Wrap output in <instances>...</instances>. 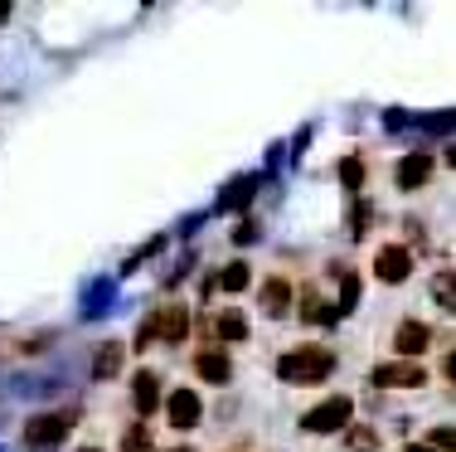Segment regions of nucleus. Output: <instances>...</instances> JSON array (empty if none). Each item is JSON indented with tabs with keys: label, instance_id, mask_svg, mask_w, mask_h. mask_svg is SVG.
Segmentation results:
<instances>
[{
	"label": "nucleus",
	"instance_id": "obj_3",
	"mask_svg": "<svg viewBox=\"0 0 456 452\" xmlns=\"http://www.w3.org/2000/svg\"><path fill=\"white\" fill-rule=\"evenodd\" d=\"M412 267H418V253L408 249V243H379L374 263H369V277L384 287H398L412 277Z\"/></svg>",
	"mask_w": 456,
	"mask_h": 452
},
{
	"label": "nucleus",
	"instance_id": "obj_20",
	"mask_svg": "<svg viewBox=\"0 0 456 452\" xmlns=\"http://www.w3.org/2000/svg\"><path fill=\"white\" fill-rule=\"evenodd\" d=\"M432 292H437V307H447V311H452V267H442V273H437Z\"/></svg>",
	"mask_w": 456,
	"mask_h": 452
},
{
	"label": "nucleus",
	"instance_id": "obj_25",
	"mask_svg": "<svg viewBox=\"0 0 456 452\" xmlns=\"http://www.w3.org/2000/svg\"><path fill=\"white\" fill-rule=\"evenodd\" d=\"M175 452H190V448H175Z\"/></svg>",
	"mask_w": 456,
	"mask_h": 452
},
{
	"label": "nucleus",
	"instance_id": "obj_17",
	"mask_svg": "<svg viewBox=\"0 0 456 452\" xmlns=\"http://www.w3.org/2000/svg\"><path fill=\"white\" fill-rule=\"evenodd\" d=\"M340 180L350 190H364V166H360V156H345L340 160Z\"/></svg>",
	"mask_w": 456,
	"mask_h": 452
},
{
	"label": "nucleus",
	"instance_id": "obj_11",
	"mask_svg": "<svg viewBox=\"0 0 456 452\" xmlns=\"http://www.w3.org/2000/svg\"><path fill=\"white\" fill-rule=\"evenodd\" d=\"M394 180H398V190H403V195H412V190H422L432 180V156L428 151H412V156H403L394 166Z\"/></svg>",
	"mask_w": 456,
	"mask_h": 452
},
{
	"label": "nucleus",
	"instance_id": "obj_10",
	"mask_svg": "<svg viewBox=\"0 0 456 452\" xmlns=\"http://www.w3.org/2000/svg\"><path fill=\"white\" fill-rule=\"evenodd\" d=\"M184 336H190V307H184V301H166V307L156 311V341L180 346Z\"/></svg>",
	"mask_w": 456,
	"mask_h": 452
},
{
	"label": "nucleus",
	"instance_id": "obj_21",
	"mask_svg": "<svg viewBox=\"0 0 456 452\" xmlns=\"http://www.w3.org/2000/svg\"><path fill=\"white\" fill-rule=\"evenodd\" d=\"M132 346H136V350L156 346V311H151V316H146V321H141V326H136V341H132Z\"/></svg>",
	"mask_w": 456,
	"mask_h": 452
},
{
	"label": "nucleus",
	"instance_id": "obj_14",
	"mask_svg": "<svg viewBox=\"0 0 456 452\" xmlns=\"http://www.w3.org/2000/svg\"><path fill=\"white\" fill-rule=\"evenodd\" d=\"M214 341H224V346H238V341H248V316L238 307H224L219 316H214Z\"/></svg>",
	"mask_w": 456,
	"mask_h": 452
},
{
	"label": "nucleus",
	"instance_id": "obj_15",
	"mask_svg": "<svg viewBox=\"0 0 456 452\" xmlns=\"http://www.w3.org/2000/svg\"><path fill=\"white\" fill-rule=\"evenodd\" d=\"M214 283L224 287V292H243L248 283H253V263H243V258H238V263H228L219 277H214Z\"/></svg>",
	"mask_w": 456,
	"mask_h": 452
},
{
	"label": "nucleus",
	"instance_id": "obj_5",
	"mask_svg": "<svg viewBox=\"0 0 456 452\" xmlns=\"http://www.w3.org/2000/svg\"><path fill=\"white\" fill-rule=\"evenodd\" d=\"M350 414H354V399L350 394H330L301 418V433H345L350 428Z\"/></svg>",
	"mask_w": 456,
	"mask_h": 452
},
{
	"label": "nucleus",
	"instance_id": "obj_12",
	"mask_svg": "<svg viewBox=\"0 0 456 452\" xmlns=\"http://www.w3.org/2000/svg\"><path fill=\"white\" fill-rule=\"evenodd\" d=\"M122 365H126V341H102L93 355V380L97 384H112L117 374H122Z\"/></svg>",
	"mask_w": 456,
	"mask_h": 452
},
{
	"label": "nucleus",
	"instance_id": "obj_2",
	"mask_svg": "<svg viewBox=\"0 0 456 452\" xmlns=\"http://www.w3.org/2000/svg\"><path fill=\"white\" fill-rule=\"evenodd\" d=\"M73 423H78V414H73V408H49V414H35L29 418L25 428H20V443L25 448H59L63 438L73 433Z\"/></svg>",
	"mask_w": 456,
	"mask_h": 452
},
{
	"label": "nucleus",
	"instance_id": "obj_23",
	"mask_svg": "<svg viewBox=\"0 0 456 452\" xmlns=\"http://www.w3.org/2000/svg\"><path fill=\"white\" fill-rule=\"evenodd\" d=\"M403 452H432L428 443H412V448H403Z\"/></svg>",
	"mask_w": 456,
	"mask_h": 452
},
{
	"label": "nucleus",
	"instance_id": "obj_13",
	"mask_svg": "<svg viewBox=\"0 0 456 452\" xmlns=\"http://www.w3.org/2000/svg\"><path fill=\"white\" fill-rule=\"evenodd\" d=\"M160 399H166V394H160V374H156V370H136V380H132V404H136V414L151 418V414L160 408Z\"/></svg>",
	"mask_w": 456,
	"mask_h": 452
},
{
	"label": "nucleus",
	"instance_id": "obj_18",
	"mask_svg": "<svg viewBox=\"0 0 456 452\" xmlns=\"http://www.w3.org/2000/svg\"><path fill=\"white\" fill-rule=\"evenodd\" d=\"M146 448H151V433H146V423L126 428V438H122V452H146Z\"/></svg>",
	"mask_w": 456,
	"mask_h": 452
},
{
	"label": "nucleus",
	"instance_id": "obj_22",
	"mask_svg": "<svg viewBox=\"0 0 456 452\" xmlns=\"http://www.w3.org/2000/svg\"><path fill=\"white\" fill-rule=\"evenodd\" d=\"M248 239H257V219H243L233 229V243H248Z\"/></svg>",
	"mask_w": 456,
	"mask_h": 452
},
{
	"label": "nucleus",
	"instance_id": "obj_1",
	"mask_svg": "<svg viewBox=\"0 0 456 452\" xmlns=\"http://www.w3.org/2000/svg\"><path fill=\"white\" fill-rule=\"evenodd\" d=\"M335 365H340V355H335L330 346L306 341V346L277 355V380H281V384H297V390H311V384H325V380H330Z\"/></svg>",
	"mask_w": 456,
	"mask_h": 452
},
{
	"label": "nucleus",
	"instance_id": "obj_16",
	"mask_svg": "<svg viewBox=\"0 0 456 452\" xmlns=\"http://www.w3.org/2000/svg\"><path fill=\"white\" fill-rule=\"evenodd\" d=\"M345 438H350V452H379V448H384L379 428H369V423H350V428H345Z\"/></svg>",
	"mask_w": 456,
	"mask_h": 452
},
{
	"label": "nucleus",
	"instance_id": "obj_19",
	"mask_svg": "<svg viewBox=\"0 0 456 452\" xmlns=\"http://www.w3.org/2000/svg\"><path fill=\"white\" fill-rule=\"evenodd\" d=\"M354 301H360V277L345 273V283H340V311H354Z\"/></svg>",
	"mask_w": 456,
	"mask_h": 452
},
{
	"label": "nucleus",
	"instance_id": "obj_4",
	"mask_svg": "<svg viewBox=\"0 0 456 452\" xmlns=\"http://www.w3.org/2000/svg\"><path fill=\"white\" fill-rule=\"evenodd\" d=\"M257 311L273 316V321L297 311V283H291V273H267L263 283H257Z\"/></svg>",
	"mask_w": 456,
	"mask_h": 452
},
{
	"label": "nucleus",
	"instance_id": "obj_24",
	"mask_svg": "<svg viewBox=\"0 0 456 452\" xmlns=\"http://www.w3.org/2000/svg\"><path fill=\"white\" fill-rule=\"evenodd\" d=\"M78 452H107V448H97V443H88V448H78Z\"/></svg>",
	"mask_w": 456,
	"mask_h": 452
},
{
	"label": "nucleus",
	"instance_id": "obj_6",
	"mask_svg": "<svg viewBox=\"0 0 456 452\" xmlns=\"http://www.w3.org/2000/svg\"><path fill=\"white\" fill-rule=\"evenodd\" d=\"M369 380H374V390H422L428 384V370H422L418 360H384L369 370Z\"/></svg>",
	"mask_w": 456,
	"mask_h": 452
},
{
	"label": "nucleus",
	"instance_id": "obj_8",
	"mask_svg": "<svg viewBox=\"0 0 456 452\" xmlns=\"http://www.w3.org/2000/svg\"><path fill=\"white\" fill-rule=\"evenodd\" d=\"M160 404H166V414H170V428H184V433H190V428H200L204 399H200L194 390H170Z\"/></svg>",
	"mask_w": 456,
	"mask_h": 452
},
{
	"label": "nucleus",
	"instance_id": "obj_7",
	"mask_svg": "<svg viewBox=\"0 0 456 452\" xmlns=\"http://www.w3.org/2000/svg\"><path fill=\"white\" fill-rule=\"evenodd\" d=\"M432 341H437V336H432V326H428V321H418V316H403L394 326V355H398V360H418Z\"/></svg>",
	"mask_w": 456,
	"mask_h": 452
},
{
	"label": "nucleus",
	"instance_id": "obj_9",
	"mask_svg": "<svg viewBox=\"0 0 456 452\" xmlns=\"http://www.w3.org/2000/svg\"><path fill=\"white\" fill-rule=\"evenodd\" d=\"M194 374H200L204 384H214V390H224V384H233V360H228V350H214V346H204V350H194Z\"/></svg>",
	"mask_w": 456,
	"mask_h": 452
}]
</instances>
